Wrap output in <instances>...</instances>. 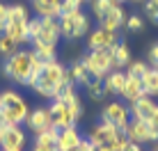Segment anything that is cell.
<instances>
[{"label": "cell", "mask_w": 158, "mask_h": 151, "mask_svg": "<svg viewBox=\"0 0 158 151\" xmlns=\"http://www.w3.org/2000/svg\"><path fill=\"white\" fill-rule=\"evenodd\" d=\"M117 2H119V5H122V2H124V0H117Z\"/></svg>", "instance_id": "obj_42"}, {"label": "cell", "mask_w": 158, "mask_h": 151, "mask_svg": "<svg viewBox=\"0 0 158 151\" xmlns=\"http://www.w3.org/2000/svg\"><path fill=\"white\" fill-rule=\"evenodd\" d=\"M48 112H51V126H55L57 131H62V128H69V126H76V117L71 112V108L64 105L62 101L53 99V103L48 105Z\"/></svg>", "instance_id": "obj_10"}, {"label": "cell", "mask_w": 158, "mask_h": 151, "mask_svg": "<svg viewBox=\"0 0 158 151\" xmlns=\"http://www.w3.org/2000/svg\"><path fill=\"white\" fill-rule=\"evenodd\" d=\"M149 64L154 69H158V44H154L149 48Z\"/></svg>", "instance_id": "obj_33"}, {"label": "cell", "mask_w": 158, "mask_h": 151, "mask_svg": "<svg viewBox=\"0 0 158 151\" xmlns=\"http://www.w3.org/2000/svg\"><path fill=\"white\" fill-rule=\"evenodd\" d=\"M60 23L57 18H30L28 23V39L32 46H39V44H46V46H57L60 41Z\"/></svg>", "instance_id": "obj_4"}, {"label": "cell", "mask_w": 158, "mask_h": 151, "mask_svg": "<svg viewBox=\"0 0 158 151\" xmlns=\"http://www.w3.org/2000/svg\"><path fill=\"white\" fill-rule=\"evenodd\" d=\"M25 124H28V128L35 135L41 133V131H46V128L51 126V112H48V108H35L32 112H28Z\"/></svg>", "instance_id": "obj_17"}, {"label": "cell", "mask_w": 158, "mask_h": 151, "mask_svg": "<svg viewBox=\"0 0 158 151\" xmlns=\"http://www.w3.org/2000/svg\"><path fill=\"white\" fill-rule=\"evenodd\" d=\"M140 80H142V87H144L147 96H158V69L149 67V71H147Z\"/></svg>", "instance_id": "obj_21"}, {"label": "cell", "mask_w": 158, "mask_h": 151, "mask_svg": "<svg viewBox=\"0 0 158 151\" xmlns=\"http://www.w3.org/2000/svg\"><path fill=\"white\" fill-rule=\"evenodd\" d=\"M119 135H124L122 128H117L115 124L101 119V124H96V126L89 131V137L87 140H89L94 147H108V144H110L115 137H119Z\"/></svg>", "instance_id": "obj_9"}, {"label": "cell", "mask_w": 158, "mask_h": 151, "mask_svg": "<svg viewBox=\"0 0 158 151\" xmlns=\"http://www.w3.org/2000/svg\"><path fill=\"white\" fill-rule=\"evenodd\" d=\"M126 30H131V32H140L144 28V18L142 16H138V14H133V16H126V25H124Z\"/></svg>", "instance_id": "obj_30"}, {"label": "cell", "mask_w": 158, "mask_h": 151, "mask_svg": "<svg viewBox=\"0 0 158 151\" xmlns=\"http://www.w3.org/2000/svg\"><path fill=\"white\" fill-rule=\"evenodd\" d=\"M32 9L37 12L39 18H57L60 9L53 5V0H32Z\"/></svg>", "instance_id": "obj_20"}, {"label": "cell", "mask_w": 158, "mask_h": 151, "mask_svg": "<svg viewBox=\"0 0 158 151\" xmlns=\"http://www.w3.org/2000/svg\"><path fill=\"white\" fill-rule=\"evenodd\" d=\"M124 25H126V12H124L122 5H115L110 12H106L99 18V28L110 30V32H117L119 28H124Z\"/></svg>", "instance_id": "obj_14"}, {"label": "cell", "mask_w": 158, "mask_h": 151, "mask_svg": "<svg viewBox=\"0 0 158 151\" xmlns=\"http://www.w3.org/2000/svg\"><path fill=\"white\" fill-rule=\"evenodd\" d=\"M73 151H78V149H73Z\"/></svg>", "instance_id": "obj_44"}, {"label": "cell", "mask_w": 158, "mask_h": 151, "mask_svg": "<svg viewBox=\"0 0 158 151\" xmlns=\"http://www.w3.org/2000/svg\"><path fill=\"white\" fill-rule=\"evenodd\" d=\"M131 2H144V0H131Z\"/></svg>", "instance_id": "obj_40"}, {"label": "cell", "mask_w": 158, "mask_h": 151, "mask_svg": "<svg viewBox=\"0 0 158 151\" xmlns=\"http://www.w3.org/2000/svg\"><path fill=\"white\" fill-rule=\"evenodd\" d=\"M103 119L110 121V124H115L117 128H122V131H124V128L128 126V121H131V112H128V108L124 103L112 101V103H108L106 110H103Z\"/></svg>", "instance_id": "obj_12"}, {"label": "cell", "mask_w": 158, "mask_h": 151, "mask_svg": "<svg viewBox=\"0 0 158 151\" xmlns=\"http://www.w3.org/2000/svg\"><path fill=\"white\" fill-rule=\"evenodd\" d=\"M124 85H126V71L122 69H115L103 78V87H106V94H122Z\"/></svg>", "instance_id": "obj_18"}, {"label": "cell", "mask_w": 158, "mask_h": 151, "mask_svg": "<svg viewBox=\"0 0 158 151\" xmlns=\"http://www.w3.org/2000/svg\"><path fill=\"white\" fill-rule=\"evenodd\" d=\"M115 5H119L117 0H92V12H94L96 18H101L106 12H110Z\"/></svg>", "instance_id": "obj_28"}, {"label": "cell", "mask_w": 158, "mask_h": 151, "mask_svg": "<svg viewBox=\"0 0 158 151\" xmlns=\"http://www.w3.org/2000/svg\"><path fill=\"white\" fill-rule=\"evenodd\" d=\"M55 142H57V128L55 126H48L46 131L37 133V140H35L37 147H44V149H55Z\"/></svg>", "instance_id": "obj_22"}, {"label": "cell", "mask_w": 158, "mask_h": 151, "mask_svg": "<svg viewBox=\"0 0 158 151\" xmlns=\"http://www.w3.org/2000/svg\"><path fill=\"white\" fill-rule=\"evenodd\" d=\"M37 60L39 62H55L57 57V46H46V44H39V46H32Z\"/></svg>", "instance_id": "obj_26"}, {"label": "cell", "mask_w": 158, "mask_h": 151, "mask_svg": "<svg viewBox=\"0 0 158 151\" xmlns=\"http://www.w3.org/2000/svg\"><path fill=\"white\" fill-rule=\"evenodd\" d=\"M149 124L158 131V105H156V110H154V115H151V119H149Z\"/></svg>", "instance_id": "obj_35"}, {"label": "cell", "mask_w": 158, "mask_h": 151, "mask_svg": "<svg viewBox=\"0 0 158 151\" xmlns=\"http://www.w3.org/2000/svg\"><path fill=\"white\" fill-rule=\"evenodd\" d=\"M112 57H115V67L117 69L128 67V64L133 62V60H131V48L126 44H119V41L112 46Z\"/></svg>", "instance_id": "obj_23"}, {"label": "cell", "mask_w": 158, "mask_h": 151, "mask_svg": "<svg viewBox=\"0 0 158 151\" xmlns=\"http://www.w3.org/2000/svg\"><path fill=\"white\" fill-rule=\"evenodd\" d=\"M83 142V135L78 133L76 126H69V128H62L57 131V142H55V151H73L80 147Z\"/></svg>", "instance_id": "obj_13"}, {"label": "cell", "mask_w": 158, "mask_h": 151, "mask_svg": "<svg viewBox=\"0 0 158 151\" xmlns=\"http://www.w3.org/2000/svg\"><path fill=\"white\" fill-rule=\"evenodd\" d=\"M117 44V32H110V30H103V28H96L89 32V39H87V46L89 51H101V48H112Z\"/></svg>", "instance_id": "obj_15"}, {"label": "cell", "mask_w": 158, "mask_h": 151, "mask_svg": "<svg viewBox=\"0 0 158 151\" xmlns=\"http://www.w3.org/2000/svg\"><path fill=\"white\" fill-rule=\"evenodd\" d=\"M124 135H126V140L133 142V144L158 142V131L151 126L149 121H140V119H131L128 126L124 128Z\"/></svg>", "instance_id": "obj_8"}, {"label": "cell", "mask_w": 158, "mask_h": 151, "mask_svg": "<svg viewBox=\"0 0 158 151\" xmlns=\"http://www.w3.org/2000/svg\"><path fill=\"white\" fill-rule=\"evenodd\" d=\"M85 89H87V94H89V99H92V101H103V99L108 96L101 78H92L89 83H85Z\"/></svg>", "instance_id": "obj_25"}, {"label": "cell", "mask_w": 158, "mask_h": 151, "mask_svg": "<svg viewBox=\"0 0 158 151\" xmlns=\"http://www.w3.org/2000/svg\"><path fill=\"white\" fill-rule=\"evenodd\" d=\"M69 76H71V80H73V83H78V85H85V83H89V80H92V76H89V71H87V67L83 64V60H78V62L71 64Z\"/></svg>", "instance_id": "obj_24"}, {"label": "cell", "mask_w": 158, "mask_h": 151, "mask_svg": "<svg viewBox=\"0 0 158 151\" xmlns=\"http://www.w3.org/2000/svg\"><path fill=\"white\" fill-rule=\"evenodd\" d=\"M78 151H94V144H92L89 140H83V142H80V147H78Z\"/></svg>", "instance_id": "obj_34"}, {"label": "cell", "mask_w": 158, "mask_h": 151, "mask_svg": "<svg viewBox=\"0 0 158 151\" xmlns=\"http://www.w3.org/2000/svg\"><path fill=\"white\" fill-rule=\"evenodd\" d=\"M25 144V133L21 126H2L0 128V149L2 151H21Z\"/></svg>", "instance_id": "obj_11"}, {"label": "cell", "mask_w": 158, "mask_h": 151, "mask_svg": "<svg viewBox=\"0 0 158 151\" xmlns=\"http://www.w3.org/2000/svg\"><path fill=\"white\" fill-rule=\"evenodd\" d=\"M57 23H60V35L64 39H80L89 32V16L83 9H78L73 14L57 16Z\"/></svg>", "instance_id": "obj_7"}, {"label": "cell", "mask_w": 158, "mask_h": 151, "mask_svg": "<svg viewBox=\"0 0 158 151\" xmlns=\"http://www.w3.org/2000/svg\"><path fill=\"white\" fill-rule=\"evenodd\" d=\"M53 5H55L57 9H62V5H64V0H53Z\"/></svg>", "instance_id": "obj_37"}, {"label": "cell", "mask_w": 158, "mask_h": 151, "mask_svg": "<svg viewBox=\"0 0 158 151\" xmlns=\"http://www.w3.org/2000/svg\"><path fill=\"white\" fill-rule=\"evenodd\" d=\"M32 151H55V149H44V147H37V144H35V149H32Z\"/></svg>", "instance_id": "obj_38"}, {"label": "cell", "mask_w": 158, "mask_h": 151, "mask_svg": "<svg viewBox=\"0 0 158 151\" xmlns=\"http://www.w3.org/2000/svg\"><path fill=\"white\" fill-rule=\"evenodd\" d=\"M16 51H21L19 44H16L14 39H9L7 35H2V32H0V55H2V57H12Z\"/></svg>", "instance_id": "obj_27"}, {"label": "cell", "mask_w": 158, "mask_h": 151, "mask_svg": "<svg viewBox=\"0 0 158 151\" xmlns=\"http://www.w3.org/2000/svg\"><path fill=\"white\" fill-rule=\"evenodd\" d=\"M0 2H2V0H0Z\"/></svg>", "instance_id": "obj_45"}, {"label": "cell", "mask_w": 158, "mask_h": 151, "mask_svg": "<svg viewBox=\"0 0 158 151\" xmlns=\"http://www.w3.org/2000/svg\"><path fill=\"white\" fill-rule=\"evenodd\" d=\"M76 2H78V5H80V7H83V2H87V0H76Z\"/></svg>", "instance_id": "obj_39"}, {"label": "cell", "mask_w": 158, "mask_h": 151, "mask_svg": "<svg viewBox=\"0 0 158 151\" xmlns=\"http://www.w3.org/2000/svg\"><path fill=\"white\" fill-rule=\"evenodd\" d=\"M28 119V103L14 89L0 92V121L2 126H21Z\"/></svg>", "instance_id": "obj_3"}, {"label": "cell", "mask_w": 158, "mask_h": 151, "mask_svg": "<svg viewBox=\"0 0 158 151\" xmlns=\"http://www.w3.org/2000/svg\"><path fill=\"white\" fill-rule=\"evenodd\" d=\"M119 96H124L128 103H133V101L147 96L144 94V87H142V80L133 78V76H126V85H124V89H122V94H119Z\"/></svg>", "instance_id": "obj_19"}, {"label": "cell", "mask_w": 158, "mask_h": 151, "mask_svg": "<svg viewBox=\"0 0 158 151\" xmlns=\"http://www.w3.org/2000/svg\"><path fill=\"white\" fill-rule=\"evenodd\" d=\"M154 110H156V103L151 101V96H142V99L133 101L131 108H128L131 119H140V121H149L151 115H154Z\"/></svg>", "instance_id": "obj_16"}, {"label": "cell", "mask_w": 158, "mask_h": 151, "mask_svg": "<svg viewBox=\"0 0 158 151\" xmlns=\"http://www.w3.org/2000/svg\"><path fill=\"white\" fill-rule=\"evenodd\" d=\"M0 128H2V121H0Z\"/></svg>", "instance_id": "obj_43"}, {"label": "cell", "mask_w": 158, "mask_h": 151, "mask_svg": "<svg viewBox=\"0 0 158 151\" xmlns=\"http://www.w3.org/2000/svg\"><path fill=\"white\" fill-rule=\"evenodd\" d=\"M28 23H30V14H28V7L21 2L16 5H9V14H7V23H5V30L2 35H7L9 39H14L16 44H25L28 39Z\"/></svg>", "instance_id": "obj_5"}, {"label": "cell", "mask_w": 158, "mask_h": 151, "mask_svg": "<svg viewBox=\"0 0 158 151\" xmlns=\"http://www.w3.org/2000/svg\"><path fill=\"white\" fill-rule=\"evenodd\" d=\"M151 151H158V147H154V149H151Z\"/></svg>", "instance_id": "obj_41"}, {"label": "cell", "mask_w": 158, "mask_h": 151, "mask_svg": "<svg viewBox=\"0 0 158 151\" xmlns=\"http://www.w3.org/2000/svg\"><path fill=\"white\" fill-rule=\"evenodd\" d=\"M7 14H9V5L0 2V32L5 30V23H7Z\"/></svg>", "instance_id": "obj_32"}, {"label": "cell", "mask_w": 158, "mask_h": 151, "mask_svg": "<svg viewBox=\"0 0 158 151\" xmlns=\"http://www.w3.org/2000/svg\"><path fill=\"white\" fill-rule=\"evenodd\" d=\"M39 60H37L35 51H16L12 57H7L2 64V71L12 83L16 85H28V78L32 76L37 67H39Z\"/></svg>", "instance_id": "obj_2"}, {"label": "cell", "mask_w": 158, "mask_h": 151, "mask_svg": "<svg viewBox=\"0 0 158 151\" xmlns=\"http://www.w3.org/2000/svg\"><path fill=\"white\" fill-rule=\"evenodd\" d=\"M149 71V64L147 62H131L128 67H126V76H133V78H142V76Z\"/></svg>", "instance_id": "obj_29"}, {"label": "cell", "mask_w": 158, "mask_h": 151, "mask_svg": "<svg viewBox=\"0 0 158 151\" xmlns=\"http://www.w3.org/2000/svg\"><path fill=\"white\" fill-rule=\"evenodd\" d=\"M78 9H80V5L76 2V0H64L62 9H60V16H64V14H73V12H78Z\"/></svg>", "instance_id": "obj_31"}, {"label": "cell", "mask_w": 158, "mask_h": 151, "mask_svg": "<svg viewBox=\"0 0 158 151\" xmlns=\"http://www.w3.org/2000/svg\"><path fill=\"white\" fill-rule=\"evenodd\" d=\"M124 151H142V149H140V144H133V142H128V147L124 149Z\"/></svg>", "instance_id": "obj_36"}, {"label": "cell", "mask_w": 158, "mask_h": 151, "mask_svg": "<svg viewBox=\"0 0 158 151\" xmlns=\"http://www.w3.org/2000/svg\"><path fill=\"white\" fill-rule=\"evenodd\" d=\"M83 64L87 67L92 78H106L110 71H115V57H112V48H101V51H89L83 57Z\"/></svg>", "instance_id": "obj_6"}, {"label": "cell", "mask_w": 158, "mask_h": 151, "mask_svg": "<svg viewBox=\"0 0 158 151\" xmlns=\"http://www.w3.org/2000/svg\"><path fill=\"white\" fill-rule=\"evenodd\" d=\"M69 80H71L69 69H64L57 60L55 62H44L32 89H35L37 96H41V99H55L60 94V89H62Z\"/></svg>", "instance_id": "obj_1"}]
</instances>
